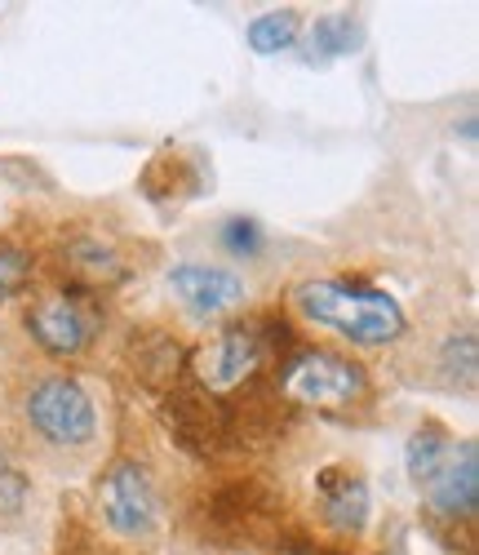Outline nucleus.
Wrapping results in <instances>:
<instances>
[{"label": "nucleus", "mask_w": 479, "mask_h": 555, "mask_svg": "<svg viewBox=\"0 0 479 555\" xmlns=\"http://www.w3.org/2000/svg\"><path fill=\"white\" fill-rule=\"evenodd\" d=\"M315 502H320V516L338 533H347V538L364 533V525H368V485L351 467H324L315 476Z\"/></svg>", "instance_id": "9"}, {"label": "nucleus", "mask_w": 479, "mask_h": 555, "mask_svg": "<svg viewBox=\"0 0 479 555\" xmlns=\"http://www.w3.org/2000/svg\"><path fill=\"white\" fill-rule=\"evenodd\" d=\"M27 334L50 356H80L99 334V307L85 289H50L27 307Z\"/></svg>", "instance_id": "6"}, {"label": "nucleus", "mask_w": 479, "mask_h": 555, "mask_svg": "<svg viewBox=\"0 0 479 555\" xmlns=\"http://www.w3.org/2000/svg\"><path fill=\"white\" fill-rule=\"evenodd\" d=\"M280 396L294 404H307V409L342 413L368 396V378L355 360L311 347V351L289 356V364H284V374H280Z\"/></svg>", "instance_id": "3"}, {"label": "nucleus", "mask_w": 479, "mask_h": 555, "mask_svg": "<svg viewBox=\"0 0 479 555\" xmlns=\"http://www.w3.org/2000/svg\"><path fill=\"white\" fill-rule=\"evenodd\" d=\"M169 294L196 320H222L245 307V281L218 262H178L169 271Z\"/></svg>", "instance_id": "8"}, {"label": "nucleus", "mask_w": 479, "mask_h": 555, "mask_svg": "<svg viewBox=\"0 0 479 555\" xmlns=\"http://www.w3.org/2000/svg\"><path fill=\"white\" fill-rule=\"evenodd\" d=\"M409 476L422 489L426 506L444 520H470L479 506V449L475 440H453L440 423H426L413 431L409 449Z\"/></svg>", "instance_id": "2"}, {"label": "nucleus", "mask_w": 479, "mask_h": 555, "mask_svg": "<svg viewBox=\"0 0 479 555\" xmlns=\"http://www.w3.org/2000/svg\"><path fill=\"white\" fill-rule=\"evenodd\" d=\"M63 267L76 275V289H103V285H116L125 267L116 258V249L99 236H76L67 249H63Z\"/></svg>", "instance_id": "10"}, {"label": "nucleus", "mask_w": 479, "mask_h": 555, "mask_svg": "<svg viewBox=\"0 0 479 555\" xmlns=\"http://www.w3.org/2000/svg\"><path fill=\"white\" fill-rule=\"evenodd\" d=\"M23 413H27V427L54 449H85L93 431H99V413H93L89 391L67 374L40 378L27 391Z\"/></svg>", "instance_id": "4"}, {"label": "nucleus", "mask_w": 479, "mask_h": 555, "mask_svg": "<svg viewBox=\"0 0 479 555\" xmlns=\"http://www.w3.org/2000/svg\"><path fill=\"white\" fill-rule=\"evenodd\" d=\"M23 498H27V480L14 467V457L5 453V444H0V512L14 516L18 506H23Z\"/></svg>", "instance_id": "15"}, {"label": "nucleus", "mask_w": 479, "mask_h": 555, "mask_svg": "<svg viewBox=\"0 0 479 555\" xmlns=\"http://www.w3.org/2000/svg\"><path fill=\"white\" fill-rule=\"evenodd\" d=\"M275 325H226L218 330V338L196 356V374L205 383V391L226 396L235 387H245L249 378H258V369L271 360Z\"/></svg>", "instance_id": "5"}, {"label": "nucleus", "mask_w": 479, "mask_h": 555, "mask_svg": "<svg viewBox=\"0 0 479 555\" xmlns=\"http://www.w3.org/2000/svg\"><path fill=\"white\" fill-rule=\"evenodd\" d=\"M294 302L315 330H333L338 338H347L355 347H387L409 330L404 307L387 289L355 285V281H333V275L328 281L298 285Z\"/></svg>", "instance_id": "1"}, {"label": "nucleus", "mask_w": 479, "mask_h": 555, "mask_svg": "<svg viewBox=\"0 0 479 555\" xmlns=\"http://www.w3.org/2000/svg\"><path fill=\"white\" fill-rule=\"evenodd\" d=\"M218 241L231 258H254L262 249V227L254 218H226L222 231H218Z\"/></svg>", "instance_id": "13"}, {"label": "nucleus", "mask_w": 479, "mask_h": 555, "mask_svg": "<svg viewBox=\"0 0 479 555\" xmlns=\"http://www.w3.org/2000/svg\"><path fill=\"white\" fill-rule=\"evenodd\" d=\"M280 555H328L320 546H307V542H289V546H280Z\"/></svg>", "instance_id": "16"}, {"label": "nucleus", "mask_w": 479, "mask_h": 555, "mask_svg": "<svg viewBox=\"0 0 479 555\" xmlns=\"http://www.w3.org/2000/svg\"><path fill=\"white\" fill-rule=\"evenodd\" d=\"M360 50V23L351 14H324L311 23L307 36V63H333Z\"/></svg>", "instance_id": "11"}, {"label": "nucleus", "mask_w": 479, "mask_h": 555, "mask_svg": "<svg viewBox=\"0 0 479 555\" xmlns=\"http://www.w3.org/2000/svg\"><path fill=\"white\" fill-rule=\"evenodd\" d=\"M298 44V14L294 10H271L249 23V50L254 54H280Z\"/></svg>", "instance_id": "12"}, {"label": "nucleus", "mask_w": 479, "mask_h": 555, "mask_svg": "<svg viewBox=\"0 0 479 555\" xmlns=\"http://www.w3.org/2000/svg\"><path fill=\"white\" fill-rule=\"evenodd\" d=\"M99 506L120 538H147L160 516V498L142 462H116L99 485Z\"/></svg>", "instance_id": "7"}, {"label": "nucleus", "mask_w": 479, "mask_h": 555, "mask_svg": "<svg viewBox=\"0 0 479 555\" xmlns=\"http://www.w3.org/2000/svg\"><path fill=\"white\" fill-rule=\"evenodd\" d=\"M27 271H31V258L18 245H0V307H5L23 289Z\"/></svg>", "instance_id": "14"}]
</instances>
